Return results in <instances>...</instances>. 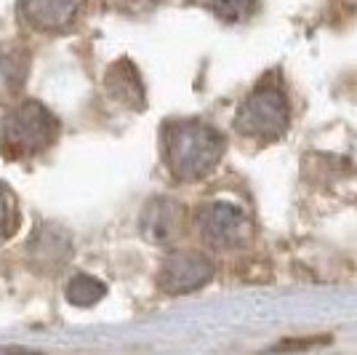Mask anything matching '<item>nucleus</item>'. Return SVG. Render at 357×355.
<instances>
[{
	"instance_id": "obj_8",
	"label": "nucleus",
	"mask_w": 357,
	"mask_h": 355,
	"mask_svg": "<svg viewBox=\"0 0 357 355\" xmlns=\"http://www.w3.org/2000/svg\"><path fill=\"white\" fill-rule=\"evenodd\" d=\"M139 227L149 243H171L181 230V206L171 198H152L139 217Z\"/></svg>"
},
{
	"instance_id": "obj_14",
	"label": "nucleus",
	"mask_w": 357,
	"mask_h": 355,
	"mask_svg": "<svg viewBox=\"0 0 357 355\" xmlns=\"http://www.w3.org/2000/svg\"><path fill=\"white\" fill-rule=\"evenodd\" d=\"M323 342H331V337H314V340H285L280 342L275 350H301V347H312V345H323Z\"/></svg>"
},
{
	"instance_id": "obj_13",
	"label": "nucleus",
	"mask_w": 357,
	"mask_h": 355,
	"mask_svg": "<svg viewBox=\"0 0 357 355\" xmlns=\"http://www.w3.org/2000/svg\"><path fill=\"white\" fill-rule=\"evenodd\" d=\"M19 224H22L19 201H16V195L6 184H0V240L14 236L16 230H19Z\"/></svg>"
},
{
	"instance_id": "obj_10",
	"label": "nucleus",
	"mask_w": 357,
	"mask_h": 355,
	"mask_svg": "<svg viewBox=\"0 0 357 355\" xmlns=\"http://www.w3.org/2000/svg\"><path fill=\"white\" fill-rule=\"evenodd\" d=\"M105 89L109 94V99H115L123 107H131V110H142L144 99H147L142 75H139V70L134 67L131 59H120L107 70Z\"/></svg>"
},
{
	"instance_id": "obj_12",
	"label": "nucleus",
	"mask_w": 357,
	"mask_h": 355,
	"mask_svg": "<svg viewBox=\"0 0 357 355\" xmlns=\"http://www.w3.org/2000/svg\"><path fill=\"white\" fill-rule=\"evenodd\" d=\"M259 3L261 0H206V6L224 22H245L256 14Z\"/></svg>"
},
{
	"instance_id": "obj_4",
	"label": "nucleus",
	"mask_w": 357,
	"mask_h": 355,
	"mask_svg": "<svg viewBox=\"0 0 357 355\" xmlns=\"http://www.w3.org/2000/svg\"><path fill=\"white\" fill-rule=\"evenodd\" d=\"M195 230L208 249L232 252V249H243L251 240L253 224L240 206L227 201H213L195 211Z\"/></svg>"
},
{
	"instance_id": "obj_2",
	"label": "nucleus",
	"mask_w": 357,
	"mask_h": 355,
	"mask_svg": "<svg viewBox=\"0 0 357 355\" xmlns=\"http://www.w3.org/2000/svg\"><path fill=\"white\" fill-rule=\"evenodd\" d=\"M59 118L35 99L14 102L0 123V155L6 161H32L56 145Z\"/></svg>"
},
{
	"instance_id": "obj_1",
	"label": "nucleus",
	"mask_w": 357,
	"mask_h": 355,
	"mask_svg": "<svg viewBox=\"0 0 357 355\" xmlns=\"http://www.w3.org/2000/svg\"><path fill=\"white\" fill-rule=\"evenodd\" d=\"M165 166L178 182L208 177L224 155V136L203 120H171L160 133Z\"/></svg>"
},
{
	"instance_id": "obj_9",
	"label": "nucleus",
	"mask_w": 357,
	"mask_h": 355,
	"mask_svg": "<svg viewBox=\"0 0 357 355\" xmlns=\"http://www.w3.org/2000/svg\"><path fill=\"white\" fill-rule=\"evenodd\" d=\"M30 75V51L14 41H0V104L14 102Z\"/></svg>"
},
{
	"instance_id": "obj_5",
	"label": "nucleus",
	"mask_w": 357,
	"mask_h": 355,
	"mask_svg": "<svg viewBox=\"0 0 357 355\" xmlns=\"http://www.w3.org/2000/svg\"><path fill=\"white\" fill-rule=\"evenodd\" d=\"M83 11L86 0H19V22L43 35L75 30Z\"/></svg>"
},
{
	"instance_id": "obj_7",
	"label": "nucleus",
	"mask_w": 357,
	"mask_h": 355,
	"mask_svg": "<svg viewBox=\"0 0 357 355\" xmlns=\"http://www.w3.org/2000/svg\"><path fill=\"white\" fill-rule=\"evenodd\" d=\"M73 256V240L67 236V230L59 224H38V230L32 233L27 243V259L38 270H56L67 265Z\"/></svg>"
},
{
	"instance_id": "obj_3",
	"label": "nucleus",
	"mask_w": 357,
	"mask_h": 355,
	"mask_svg": "<svg viewBox=\"0 0 357 355\" xmlns=\"http://www.w3.org/2000/svg\"><path fill=\"white\" fill-rule=\"evenodd\" d=\"M291 123V107L285 89L269 75L243 99L235 115V131L256 145L278 142Z\"/></svg>"
},
{
	"instance_id": "obj_6",
	"label": "nucleus",
	"mask_w": 357,
	"mask_h": 355,
	"mask_svg": "<svg viewBox=\"0 0 357 355\" xmlns=\"http://www.w3.org/2000/svg\"><path fill=\"white\" fill-rule=\"evenodd\" d=\"M213 278V265L200 252H171L158 270V286L165 294H190Z\"/></svg>"
},
{
	"instance_id": "obj_11",
	"label": "nucleus",
	"mask_w": 357,
	"mask_h": 355,
	"mask_svg": "<svg viewBox=\"0 0 357 355\" xmlns=\"http://www.w3.org/2000/svg\"><path fill=\"white\" fill-rule=\"evenodd\" d=\"M107 294V286L99 278L93 275H86V273H77L70 278L67 283V299L77 305V307H89V305H96L102 296Z\"/></svg>"
}]
</instances>
